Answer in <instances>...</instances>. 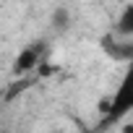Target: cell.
I'll list each match as a JSON object with an SVG mask.
<instances>
[{
  "label": "cell",
  "mask_w": 133,
  "mask_h": 133,
  "mask_svg": "<svg viewBox=\"0 0 133 133\" xmlns=\"http://www.w3.org/2000/svg\"><path fill=\"white\" fill-rule=\"evenodd\" d=\"M133 112V63H130V68L123 78V84L117 86L115 97H112V104H110V112H107V120H117L123 115Z\"/></svg>",
  "instance_id": "cell-1"
},
{
  "label": "cell",
  "mask_w": 133,
  "mask_h": 133,
  "mask_svg": "<svg viewBox=\"0 0 133 133\" xmlns=\"http://www.w3.org/2000/svg\"><path fill=\"white\" fill-rule=\"evenodd\" d=\"M102 50L112 57V60H123V63H133V37H117V34H107L102 42Z\"/></svg>",
  "instance_id": "cell-2"
},
{
  "label": "cell",
  "mask_w": 133,
  "mask_h": 133,
  "mask_svg": "<svg viewBox=\"0 0 133 133\" xmlns=\"http://www.w3.org/2000/svg\"><path fill=\"white\" fill-rule=\"evenodd\" d=\"M42 52H44L42 44H29V47H24V50L18 52L16 63H13V71H16V73H29V71H34L37 65H39V60H42Z\"/></svg>",
  "instance_id": "cell-3"
},
{
  "label": "cell",
  "mask_w": 133,
  "mask_h": 133,
  "mask_svg": "<svg viewBox=\"0 0 133 133\" xmlns=\"http://www.w3.org/2000/svg\"><path fill=\"white\" fill-rule=\"evenodd\" d=\"M115 34L117 37H133V3H128L120 11V16L115 21Z\"/></svg>",
  "instance_id": "cell-4"
},
{
  "label": "cell",
  "mask_w": 133,
  "mask_h": 133,
  "mask_svg": "<svg viewBox=\"0 0 133 133\" xmlns=\"http://www.w3.org/2000/svg\"><path fill=\"white\" fill-rule=\"evenodd\" d=\"M71 24H73V16H71V11L68 8H55L52 11V16H50V26H52V31H57V34H65L71 29Z\"/></svg>",
  "instance_id": "cell-5"
}]
</instances>
